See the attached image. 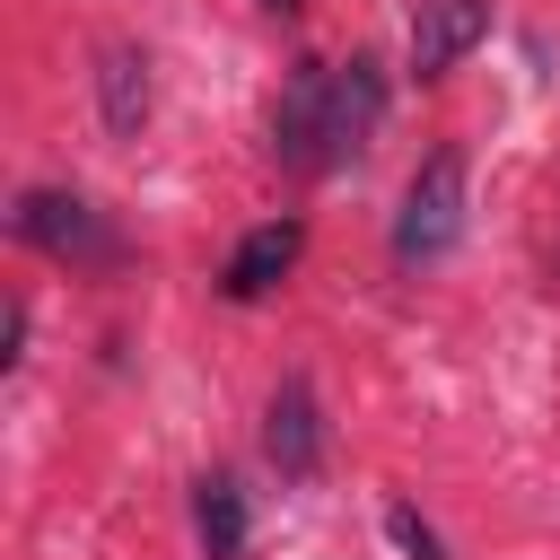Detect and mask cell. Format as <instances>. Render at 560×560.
<instances>
[{
    "mask_svg": "<svg viewBox=\"0 0 560 560\" xmlns=\"http://www.w3.org/2000/svg\"><path fill=\"white\" fill-rule=\"evenodd\" d=\"M455 236H464V149H429L394 210V262L420 271V262L455 254Z\"/></svg>",
    "mask_w": 560,
    "mask_h": 560,
    "instance_id": "6da1fadb",
    "label": "cell"
},
{
    "mask_svg": "<svg viewBox=\"0 0 560 560\" xmlns=\"http://www.w3.org/2000/svg\"><path fill=\"white\" fill-rule=\"evenodd\" d=\"M9 228H18L35 254H52V262H114V236H105V219H96L79 192H52V184H35V192H18Z\"/></svg>",
    "mask_w": 560,
    "mask_h": 560,
    "instance_id": "7a4b0ae2",
    "label": "cell"
},
{
    "mask_svg": "<svg viewBox=\"0 0 560 560\" xmlns=\"http://www.w3.org/2000/svg\"><path fill=\"white\" fill-rule=\"evenodd\" d=\"M376 122H385V70H376L368 52L324 61V158L350 166V158L376 140Z\"/></svg>",
    "mask_w": 560,
    "mask_h": 560,
    "instance_id": "3957f363",
    "label": "cell"
},
{
    "mask_svg": "<svg viewBox=\"0 0 560 560\" xmlns=\"http://www.w3.org/2000/svg\"><path fill=\"white\" fill-rule=\"evenodd\" d=\"M271 149H280L289 175H324L332 166L324 158V61H298L289 70L280 105H271Z\"/></svg>",
    "mask_w": 560,
    "mask_h": 560,
    "instance_id": "277c9868",
    "label": "cell"
},
{
    "mask_svg": "<svg viewBox=\"0 0 560 560\" xmlns=\"http://www.w3.org/2000/svg\"><path fill=\"white\" fill-rule=\"evenodd\" d=\"M298 245H306V228H298V219H262V228H245V236H236V254L219 262V298H236V306L271 298V289L298 271Z\"/></svg>",
    "mask_w": 560,
    "mask_h": 560,
    "instance_id": "5b68a950",
    "label": "cell"
},
{
    "mask_svg": "<svg viewBox=\"0 0 560 560\" xmlns=\"http://www.w3.org/2000/svg\"><path fill=\"white\" fill-rule=\"evenodd\" d=\"M262 455L280 464V481H306L324 464V411H315V385L306 376H280V394L262 411Z\"/></svg>",
    "mask_w": 560,
    "mask_h": 560,
    "instance_id": "8992f818",
    "label": "cell"
},
{
    "mask_svg": "<svg viewBox=\"0 0 560 560\" xmlns=\"http://www.w3.org/2000/svg\"><path fill=\"white\" fill-rule=\"evenodd\" d=\"M481 35H490V0H411V70L420 79H446Z\"/></svg>",
    "mask_w": 560,
    "mask_h": 560,
    "instance_id": "52a82bcc",
    "label": "cell"
},
{
    "mask_svg": "<svg viewBox=\"0 0 560 560\" xmlns=\"http://www.w3.org/2000/svg\"><path fill=\"white\" fill-rule=\"evenodd\" d=\"M192 534H201V560H245V490H236V472H201L192 481Z\"/></svg>",
    "mask_w": 560,
    "mask_h": 560,
    "instance_id": "ba28073f",
    "label": "cell"
},
{
    "mask_svg": "<svg viewBox=\"0 0 560 560\" xmlns=\"http://www.w3.org/2000/svg\"><path fill=\"white\" fill-rule=\"evenodd\" d=\"M96 105H105V131H140L149 122V52H131V44H114L105 52V70H96Z\"/></svg>",
    "mask_w": 560,
    "mask_h": 560,
    "instance_id": "9c48e42d",
    "label": "cell"
},
{
    "mask_svg": "<svg viewBox=\"0 0 560 560\" xmlns=\"http://www.w3.org/2000/svg\"><path fill=\"white\" fill-rule=\"evenodd\" d=\"M385 534H394V542H402L411 560H446V551H438V534H429V525L411 516V499H394V508H385Z\"/></svg>",
    "mask_w": 560,
    "mask_h": 560,
    "instance_id": "30bf717a",
    "label": "cell"
},
{
    "mask_svg": "<svg viewBox=\"0 0 560 560\" xmlns=\"http://www.w3.org/2000/svg\"><path fill=\"white\" fill-rule=\"evenodd\" d=\"M271 9H298V0H271Z\"/></svg>",
    "mask_w": 560,
    "mask_h": 560,
    "instance_id": "8fae6325",
    "label": "cell"
}]
</instances>
